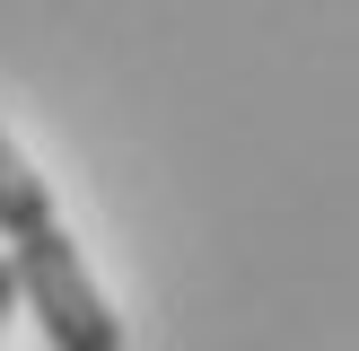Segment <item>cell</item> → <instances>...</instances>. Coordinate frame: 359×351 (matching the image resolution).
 Returning a JSON list of instances; mask_svg holds the SVG:
<instances>
[{"mask_svg": "<svg viewBox=\"0 0 359 351\" xmlns=\"http://www.w3.org/2000/svg\"><path fill=\"white\" fill-rule=\"evenodd\" d=\"M0 237H9V272H18V307L44 316L53 351H123V316L105 307L88 255L70 246L62 211H53L44 176L18 158V140L0 132Z\"/></svg>", "mask_w": 359, "mask_h": 351, "instance_id": "cell-1", "label": "cell"}, {"mask_svg": "<svg viewBox=\"0 0 359 351\" xmlns=\"http://www.w3.org/2000/svg\"><path fill=\"white\" fill-rule=\"evenodd\" d=\"M9 316H18V272H9V255H0V333H9Z\"/></svg>", "mask_w": 359, "mask_h": 351, "instance_id": "cell-2", "label": "cell"}]
</instances>
